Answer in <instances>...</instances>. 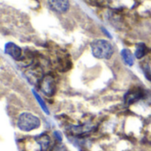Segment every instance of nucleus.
Masks as SVG:
<instances>
[{"instance_id":"f257e3e1","label":"nucleus","mask_w":151,"mask_h":151,"mask_svg":"<svg viewBox=\"0 0 151 151\" xmlns=\"http://www.w3.org/2000/svg\"><path fill=\"white\" fill-rule=\"evenodd\" d=\"M90 47L94 57L99 59H110L114 53L113 46L106 40H94L91 42Z\"/></svg>"},{"instance_id":"f03ea898","label":"nucleus","mask_w":151,"mask_h":151,"mask_svg":"<svg viewBox=\"0 0 151 151\" xmlns=\"http://www.w3.org/2000/svg\"><path fill=\"white\" fill-rule=\"evenodd\" d=\"M40 125V119L30 112H23L19 115L17 121V127L23 132H30L32 130L37 129Z\"/></svg>"},{"instance_id":"7ed1b4c3","label":"nucleus","mask_w":151,"mask_h":151,"mask_svg":"<svg viewBox=\"0 0 151 151\" xmlns=\"http://www.w3.org/2000/svg\"><path fill=\"white\" fill-rule=\"evenodd\" d=\"M49 7L55 12L65 13L70 8L69 0H47Z\"/></svg>"},{"instance_id":"20e7f679","label":"nucleus","mask_w":151,"mask_h":151,"mask_svg":"<svg viewBox=\"0 0 151 151\" xmlns=\"http://www.w3.org/2000/svg\"><path fill=\"white\" fill-rule=\"evenodd\" d=\"M41 88L46 96H53L55 93V89H56L54 80L50 76L45 77L42 81Z\"/></svg>"},{"instance_id":"39448f33","label":"nucleus","mask_w":151,"mask_h":151,"mask_svg":"<svg viewBox=\"0 0 151 151\" xmlns=\"http://www.w3.org/2000/svg\"><path fill=\"white\" fill-rule=\"evenodd\" d=\"M4 51L15 60H19L21 58L22 50L18 45L13 42H7L4 47Z\"/></svg>"},{"instance_id":"423d86ee","label":"nucleus","mask_w":151,"mask_h":151,"mask_svg":"<svg viewBox=\"0 0 151 151\" xmlns=\"http://www.w3.org/2000/svg\"><path fill=\"white\" fill-rule=\"evenodd\" d=\"M36 142L40 146L41 151H46L50 144V138L47 135V134H41L39 136H37L36 138Z\"/></svg>"},{"instance_id":"0eeeda50","label":"nucleus","mask_w":151,"mask_h":151,"mask_svg":"<svg viewBox=\"0 0 151 151\" xmlns=\"http://www.w3.org/2000/svg\"><path fill=\"white\" fill-rule=\"evenodd\" d=\"M121 54V57L124 60V62L128 65H134V55L132 54V52L127 50V49H123L120 52Z\"/></svg>"},{"instance_id":"6e6552de","label":"nucleus","mask_w":151,"mask_h":151,"mask_svg":"<svg viewBox=\"0 0 151 151\" xmlns=\"http://www.w3.org/2000/svg\"><path fill=\"white\" fill-rule=\"evenodd\" d=\"M147 52V47L144 43H138L136 45V50H135V57L137 58H142L145 56Z\"/></svg>"},{"instance_id":"1a4fd4ad","label":"nucleus","mask_w":151,"mask_h":151,"mask_svg":"<svg viewBox=\"0 0 151 151\" xmlns=\"http://www.w3.org/2000/svg\"><path fill=\"white\" fill-rule=\"evenodd\" d=\"M72 132L74 134H82L88 132L92 129L91 126L88 125H83V126H79V127H72Z\"/></svg>"},{"instance_id":"9d476101","label":"nucleus","mask_w":151,"mask_h":151,"mask_svg":"<svg viewBox=\"0 0 151 151\" xmlns=\"http://www.w3.org/2000/svg\"><path fill=\"white\" fill-rule=\"evenodd\" d=\"M141 95L137 92H130L128 94H127V97H126V102L127 104H133L135 101H137L140 98Z\"/></svg>"},{"instance_id":"9b49d317","label":"nucleus","mask_w":151,"mask_h":151,"mask_svg":"<svg viewBox=\"0 0 151 151\" xmlns=\"http://www.w3.org/2000/svg\"><path fill=\"white\" fill-rule=\"evenodd\" d=\"M34 92V96H35V97L36 98V100H37V102L40 104V105H41V107H42V109L45 111V113L46 114H50V112H49V110H48V108H47V106H46V104L44 103V101L41 98V96L37 94V93H35V91H33Z\"/></svg>"},{"instance_id":"f8f14e48","label":"nucleus","mask_w":151,"mask_h":151,"mask_svg":"<svg viewBox=\"0 0 151 151\" xmlns=\"http://www.w3.org/2000/svg\"><path fill=\"white\" fill-rule=\"evenodd\" d=\"M54 134H55V136L58 139V141H59V142H61V141H62V136H61V134H60V133H59L58 131L54 132Z\"/></svg>"},{"instance_id":"ddd939ff","label":"nucleus","mask_w":151,"mask_h":151,"mask_svg":"<svg viewBox=\"0 0 151 151\" xmlns=\"http://www.w3.org/2000/svg\"><path fill=\"white\" fill-rule=\"evenodd\" d=\"M102 30L104 31V33L105 35H107V36H108L109 38H111V35H110V33H109V32H108V31H107V30H106L104 27H102Z\"/></svg>"},{"instance_id":"4468645a","label":"nucleus","mask_w":151,"mask_h":151,"mask_svg":"<svg viewBox=\"0 0 151 151\" xmlns=\"http://www.w3.org/2000/svg\"><path fill=\"white\" fill-rule=\"evenodd\" d=\"M56 151H65V150L63 148H58V150H56Z\"/></svg>"}]
</instances>
